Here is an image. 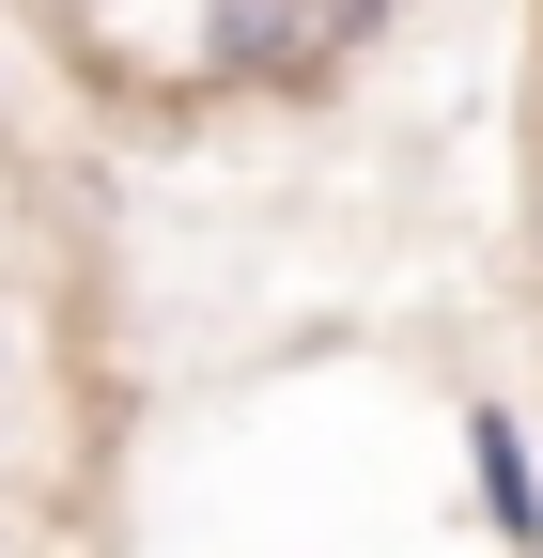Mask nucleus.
Wrapping results in <instances>:
<instances>
[{"instance_id": "obj_2", "label": "nucleus", "mask_w": 543, "mask_h": 558, "mask_svg": "<svg viewBox=\"0 0 543 558\" xmlns=\"http://www.w3.org/2000/svg\"><path fill=\"white\" fill-rule=\"evenodd\" d=\"M528 233H543V171H528Z\"/></svg>"}, {"instance_id": "obj_1", "label": "nucleus", "mask_w": 543, "mask_h": 558, "mask_svg": "<svg viewBox=\"0 0 543 558\" xmlns=\"http://www.w3.org/2000/svg\"><path fill=\"white\" fill-rule=\"evenodd\" d=\"M466 481H482V527L512 558H543V465H528V418L512 403H466Z\"/></svg>"}]
</instances>
